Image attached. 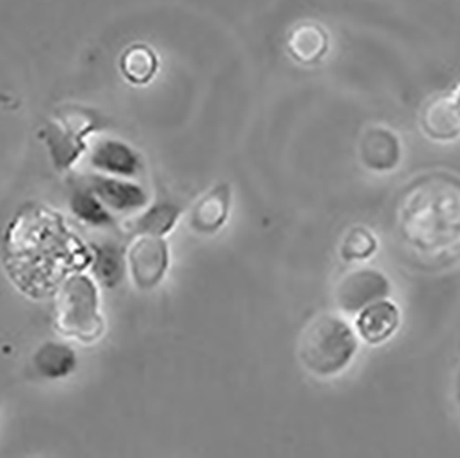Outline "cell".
Masks as SVG:
<instances>
[{"label":"cell","instance_id":"6da1fadb","mask_svg":"<svg viewBox=\"0 0 460 458\" xmlns=\"http://www.w3.org/2000/svg\"><path fill=\"white\" fill-rule=\"evenodd\" d=\"M358 340V332L348 321L335 314H320L302 332L299 359L313 376L335 377L353 362Z\"/></svg>","mask_w":460,"mask_h":458},{"label":"cell","instance_id":"7a4b0ae2","mask_svg":"<svg viewBox=\"0 0 460 458\" xmlns=\"http://www.w3.org/2000/svg\"><path fill=\"white\" fill-rule=\"evenodd\" d=\"M389 278L375 269H360L341 279L335 289V303L346 314L356 315L367 305L389 297Z\"/></svg>","mask_w":460,"mask_h":458},{"label":"cell","instance_id":"3957f363","mask_svg":"<svg viewBox=\"0 0 460 458\" xmlns=\"http://www.w3.org/2000/svg\"><path fill=\"white\" fill-rule=\"evenodd\" d=\"M420 128L426 138L440 144L460 138V83L425 103Z\"/></svg>","mask_w":460,"mask_h":458},{"label":"cell","instance_id":"277c9868","mask_svg":"<svg viewBox=\"0 0 460 458\" xmlns=\"http://www.w3.org/2000/svg\"><path fill=\"white\" fill-rule=\"evenodd\" d=\"M170 266V250L164 238L138 237L128 255V268L141 291L156 288Z\"/></svg>","mask_w":460,"mask_h":458},{"label":"cell","instance_id":"5b68a950","mask_svg":"<svg viewBox=\"0 0 460 458\" xmlns=\"http://www.w3.org/2000/svg\"><path fill=\"white\" fill-rule=\"evenodd\" d=\"M86 186L112 212L130 214L142 211L151 201L146 189L128 178L93 173L87 178Z\"/></svg>","mask_w":460,"mask_h":458},{"label":"cell","instance_id":"8992f818","mask_svg":"<svg viewBox=\"0 0 460 458\" xmlns=\"http://www.w3.org/2000/svg\"><path fill=\"white\" fill-rule=\"evenodd\" d=\"M90 165L103 175L134 180L144 170L141 154L120 139L105 138L93 146Z\"/></svg>","mask_w":460,"mask_h":458},{"label":"cell","instance_id":"52a82bcc","mask_svg":"<svg viewBox=\"0 0 460 458\" xmlns=\"http://www.w3.org/2000/svg\"><path fill=\"white\" fill-rule=\"evenodd\" d=\"M354 330L358 338L369 346L386 343L399 330L402 325V312L389 297L367 305L358 313Z\"/></svg>","mask_w":460,"mask_h":458},{"label":"cell","instance_id":"ba28073f","mask_svg":"<svg viewBox=\"0 0 460 458\" xmlns=\"http://www.w3.org/2000/svg\"><path fill=\"white\" fill-rule=\"evenodd\" d=\"M232 189L218 183L207 191L190 212V227L199 234H214L222 229L229 217Z\"/></svg>","mask_w":460,"mask_h":458},{"label":"cell","instance_id":"9c48e42d","mask_svg":"<svg viewBox=\"0 0 460 458\" xmlns=\"http://www.w3.org/2000/svg\"><path fill=\"white\" fill-rule=\"evenodd\" d=\"M182 209L172 201H157L145 207L131 224V233L137 237L164 238L180 221Z\"/></svg>","mask_w":460,"mask_h":458},{"label":"cell","instance_id":"30bf717a","mask_svg":"<svg viewBox=\"0 0 460 458\" xmlns=\"http://www.w3.org/2000/svg\"><path fill=\"white\" fill-rule=\"evenodd\" d=\"M128 271V256L116 245H102L95 253L93 273L101 286L116 288Z\"/></svg>","mask_w":460,"mask_h":458},{"label":"cell","instance_id":"8fae6325","mask_svg":"<svg viewBox=\"0 0 460 458\" xmlns=\"http://www.w3.org/2000/svg\"><path fill=\"white\" fill-rule=\"evenodd\" d=\"M71 208L80 221L92 226H108L113 224L112 214L103 206L102 201L87 188H77L71 198Z\"/></svg>","mask_w":460,"mask_h":458},{"label":"cell","instance_id":"7c38bea8","mask_svg":"<svg viewBox=\"0 0 460 458\" xmlns=\"http://www.w3.org/2000/svg\"><path fill=\"white\" fill-rule=\"evenodd\" d=\"M74 351L61 344H46L36 357V365L41 374L48 377H64L76 366Z\"/></svg>","mask_w":460,"mask_h":458},{"label":"cell","instance_id":"4fadbf2b","mask_svg":"<svg viewBox=\"0 0 460 458\" xmlns=\"http://www.w3.org/2000/svg\"><path fill=\"white\" fill-rule=\"evenodd\" d=\"M121 69L131 82H145L154 74L155 56L145 48H130L123 56Z\"/></svg>","mask_w":460,"mask_h":458},{"label":"cell","instance_id":"5bb4252c","mask_svg":"<svg viewBox=\"0 0 460 458\" xmlns=\"http://www.w3.org/2000/svg\"><path fill=\"white\" fill-rule=\"evenodd\" d=\"M378 248L376 238L367 229H354L346 238L342 256L348 260H364L371 258Z\"/></svg>","mask_w":460,"mask_h":458},{"label":"cell","instance_id":"9a60e30c","mask_svg":"<svg viewBox=\"0 0 460 458\" xmlns=\"http://www.w3.org/2000/svg\"><path fill=\"white\" fill-rule=\"evenodd\" d=\"M455 397H456V402L460 408V369L459 374H457L456 383H455Z\"/></svg>","mask_w":460,"mask_h":458}]
</instances>
